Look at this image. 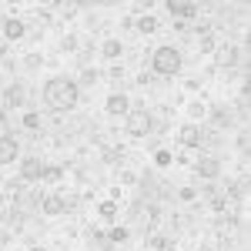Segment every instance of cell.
<instances>
[{
	"mask_svg": "<svg viewBox=\"0 0 251 251\" xmlns=\"http://www.w3.org/2000/svg\"><path fill=\"white\" fill-rule=\"evenodd\" d=\"M24 124H27L30 131H37V127H40V114H27V117H24Z\"/></svg>",
	"mask_w": 251,
	"mask_h": 251,
	"instance_id": "17",
	"label": "cell"
},
{
	"mask_svg": "<svg viewBox=\"0 0 251 251\" xmlns=\"http://www.w3.org/2000/svg\"><path fill=\"white\" fill-rule=\"evenodd\" d=\"M124 131L131 137H144L151 131V114L141 111V107H137V111H127V114H124Z\"/></svg>",
	"mask_w": 251,
	"mask_h": 251,
	"instance_id": "3",
	"label": "cell"
},
{
	"mask_svg": "<svg viewBox=\"0 0 251 251\" xmlns=\"http://www.w3.org/2000/svg\"><path fill=\"white\" fill-rule=\"evenodd\" d=\"M114 214H117V208L111 204V201H104V204H100V218H114Z\"/></svg>",
	"mask_w": 251,
	"mask_h": 251,
	"instance_id": "16",
	"label": "cell"
},
{
	"mask_svg": "<svg viewBox=\"0 0 251 251\" xmlns=\"http://www.w3.org/2000/svg\"><path fill=\"white\" fill-rule=\"evenodd\" d=\"M177 141H181L184 148H198V144H201V127H194V124H184V127L177 131Z\"/></svg>",
	"mask_w": 251,
	"mask_h": 251,
	"instance_id": "6",
	"label": "cell"
},
{
	"mask_svg": "<svg viewBox=\"0 0 251 251\" xmlns=\"http://www.w3.org/2000/svg\"><path fill=\"white\" fill-rule=\"evenodd\" d=\"M137 30H141V34H154V30H157V20L154 17H141V20H137Z\"/></svg>",
	"mask_w": 251,
	"mask_h": 251,
	"instance_id": "15",
	"label": "cell"
},
{
	"mask_svg": "<svg viewBox=\"0 0 251 251\" xmlns=\"http://www.w3.org/2000/svg\"><path fill=\"white\" fill-rule=\"evenodd\" d=\"M111 241H127V231H124V228H114V231H111Z\"/></svg>",
	"mask_w": 251,
	"mask_h": 251,
	"instance_id": "18",
	"label": "cell"
},
{
	"mask_svg": "<svg viewBox=\"0 0 251 251\" xmlns=\"http://www.w3.org/2000/svg\"><path fill=\"white\" fill-rule=\"evenodd\" d=\"M127 111H131V104H127V97H124V94H111V97H107V114L124 117Z\"/></svg>",
	"mask_w": 251,
	"mask_h": 251,
	"instance_id": "8",
	"label": "cell"
},
{
	"mask_svg": "<svg viewBox=\"0 0 251 251\" xmlns=\"http://www.w3.org/2000/svg\"><path fill=\"white\" fill-rule=\"evenodd\" d=\"M7 104H10V107H17V104H24V87H17V84H14V87L7 91Z\"/></svg>",
	"mask_w": 251,
	"mask_h": 251,
	"instance_id": "14",
	"label": "cell"
},
{
	"mask_svg": "<svg viewBox=\"0 0 251 251\" xmlns=\"http://www.w3.org/2000/svg\"><path fill=\"white\" fill-rule=\"evenodd\" d=\"M168 10H171L174 17H194L198 3H191V0H168Z\"/></svg>",
	"mask_w": 251,
	"mask_h": 251,
	"instance_id": "7",
	"label": "cell"
},
{
	"mask_svg": "<svg viewBox=\"0 0 251 251\" xmlns=\"http://www.w3.org/2000/svg\"><path fill=\"white\" fill-rule=\"evenodd\" d=\"M214 64H218V67H234V64H238V47H234V44H221L218 54H214Z\"/></svg>",
	"mask_w": 251,
	"mask_h": 251,
	"instance_id": "4",
	"label": "cell"
},
{
	"mask_svg": "<svg viewBox=\"0 0 251 251\" xmlns=\"http://www.w3.org/2000/svg\"><path fill=\"white\" fill-rule=\"evenodd\" d=\"M198 174L208 177V181L218 177V161H214V157H201V161H198Z\"/></svg>",
	"mask_w": 251,
	"mask_h": 251,
	"instance_id": "11",
	"label": "cell"
},
{
	"mask_svg": "<svg viewBox=\"0 0 251 251\" xmlns=\"http://www.w3.org/2000/svg\"><path fill=\"white\" fill-rule=\"evenodd\" d=\"M71 208V201H64V198H44V214H64Z\"/></svg>",
	"mask_w": 251,
	"mask_h": 251,
	"instance_id": "10",
	"label": "cell"
},
{
	"mask_svg": "<svg viewBox=\"0 0 251 251\" xmlns=\"http://www.w3.org/2000/svg\"><path fill=\"white\" fill-rule=\"evenodd\" d=\"M20 174H24V181H37V177H44V164H40L37 157H27Z\"/></svg>",
	"mask_w": 251,
	"mask_h": 251,
	"instance_id": "9",
	"label": "cell"
},
{
	"mask_svg": "<svg viewBox=\"0 0 251 251\" xmlns=\"http://www.w3.org/2000/svg\"><path fill=\"white\" fill-rule=\"evenodd\" d=\"M17 137H10V134H0V164H10L14 157H17Z\"/></svg>",
	"mask_w": 251,
	"mask_h": 251,
	"instance_id": "5",
	"label": "cell"
},
{
	"mask_svg": "<svg viewBox=\"0 0 251 251\" xmlns=\"http://www.w3.org/2000/svg\"><path fill=\"white\" fill-rule=\"evenodd\" d=\"M151 67H154L161 77H174V74L181 71V54H177V47H157L154 54H151Z\"/></svg>",
	"mask_w": 251,
	"mask_h": 251,
	"instance_id": "2",
	"label": "cell"
},
{
	"mask_svg": "<svg viewBox=\"0 0 251 251\" xmlns=\"http://www.w3.org/2000/svg\"><path fill=\"white\" fill-rule=\"evenodd\" d=\"M3 34H7V40H20L24 37V24L20 20H7L3 24Z\"/></svg>",
	"mask_w": 251,
	"mask_h": 251,
	"instance_id": "12",
	"label": "cell"
},
{
	"mask_svg": "<svg viewBox=\"0 0 251 251\" xmlns=\"http://www.w3.org/2000/svg\"><path fill=\"white\" fill-rule=\"evenodd\" d=\"M121 50H124V47H121V40H104V47H100V54H104V57H117Z\"/></svg>",
	"mask_w": 251,
	"mask_h": 251,
	"instance_id": "13",
	"label": "cell"
},
{
	"mask_svg": "<svg viewBox=\"0 0 251 251\" xmlns=\"http://www.w3.org/2000/svg\"><path fill=\"white\" fill-rule=\"evenodd\" d=\"M44 104L50 111H71L77 104V84L71 77H50L44 84Z\"/></svg>",
	"mask_w": 251,
	"mask_h": 251,
	"instance_id": "1",
	"label": "cell"
}]
</instances>
